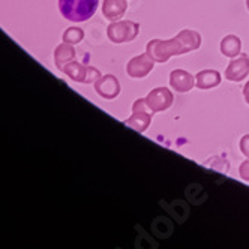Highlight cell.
I'll return each mask as SVG.
<instances>
[{"mask_svg": "<svg viewBox=\"0 0 249 249\" xmlns=\"http://www.w3.org/2000/svg\"><path fill=\"white\" fill-rule=\"evenodd\" d=\"M146 53L158 63H164L167 62L171 56H180L185 54V48L182 45V42L179 41V38H173V39H152L147 47H146Z\"/></svg>", "mask_w": 249, "mask_h": 249, "instance_id": "7a4b0ae2", "label": "cell"}, {"mask_svg": "<svg viewBox=\"0 0 249 249\" xmlns=\"http://www.w3.org/2000/svg\"><path fill=\"white\" fill-rule=\"evenodd\" d=\"M155 66V60L144 53V54H140L132 57L128 65H126V72L131 78H144L152 72V69Z\"/></svg>", "mask_w": 249, "mask_h": 249, "instance_id": "52a82bcc", "label": "cell"}, {"mask_svg": "<svg viewBox=\"0 0 249 249\" xmlns=\"http://www.w3.org/2000/svg\"><path fill=\"white\" fill-rule=\"evenodd\" d=\"M243 96H245V101H246V104L249 105V81L245 84V87H243Z\"/></svg>", "mask_w": 249, "mask_h": 249, "instance_id": "d6986e66", "label": "cell"}, {"mask_svg": "<svg viewBox=\"0 0 249 249\" xmlns=\"http://www.w3.org/2000/svg\"><path fill=\"white\" fill-rule=\"evenodd\" d=\"M242 50V41L236 35H227L221 41V53L227 57H237Z\"/></svg>", "mask_w": 249, "mask_h": 249, "instance_id": "9a60e30c", "label": "cell"}, {"mask_svg": "<svg viewBox=\"0 0 249 249\" xmlns=\"http://www.w3.org/2000/svg\"><path fill=\"white\" fill-rule=\"evenodd\" d=\"M240 150L249 159V134L242 137V140H240Z\"/></svg>", "mask_w": 249, "mask_h": 249, "instance_id": "ac0fdd59", "label": "cell"}, {"mask_svg": "<svg viewBox=\"0 0 249 249\" xmlns=\"http://www.w3.org/2000/svg\"><path fill=\"white\" fill-rule=\"evenodd\" d=\"M95 90L101 98H104L107 101L116 99L120 93V81L111 74L101 75L95 81Z\"/></svg>", "mask_w": 249, "mask_h": 249, "instance_id": "9c48e42d", "label": "cell"}, {"mask_svg": "<svg viewBox=\"0 0 249 249\" xmlns=\"http://www.w3.org/2000/svg\"><path fill=\"white\" fill-rule=\"evenodd\" d=\"M140 32V26L129 20H117L111 21V24L107 27V36L114 44L131 42L137 38Z\"/></svg>", "mask_w": 249, "mask_h": 249, "instance_id": "3957f363", "label": "cell"}, {"mask_svg": "<svg viewBox=\"0 0 249 249\" xmlns=\"http://www.w3.org/2000/svg\"><path fill=\"white\" fill-rule=\"evenodd\" d=\"M239 174L245 182H249V161H243L239 167Z\"/></svg>", "mask_w": 249, "mask_h": 249, "instance_id": "e0dca14e", "label": "cell"}, {"mask_svg": "<svg viewBox=\"0 0 249 249\" xmlns=\"http://www.w3.org/2000/svg\"><path fill=\"white\" fill-rule=\"evenodd\" d=\"M195 84L198 89L207 90V89L216 87L221 84V74L215 69H204L195 75Z\"/></svg>", "mask_w": 249, "mask_h": 249, "instance_id": "7c38bea8", "label": "cell"}, {"mask_svg": "<svg viewBox=\"0 0 249 249\" xmlns=\"http://www.w3.org/2000/svg\"><path fill=\"white\" fill-rule=\"evenodd\" d=\"M63 72L77 83H84V84H90L95 83L99 77L101 72L93 68V66H86L83 63H77V62H69L68 65H65Z\"/></svg>", "mask_w": 249, "mask_h": 249, "instance_id": "5b68a950", "label": "cell"}, {"mask_svg": "<svg viewBox=\"0 0 249 249\" xmlns=\"http://www.w3.org/2000/svg\"><path fill=\"white\" fill-rule=\"evenodd\" d=\"M177 38H179V41L182 42L185 53L197 50L201 45V35L195 30H189V29L180 30L179 33H177Z\"/></svg>", "mask_w": 249, "mask_h": 249, "instance_id": "4fadbf2b", "label": "cell"}, {"mask_svg": "<svg viewBox=\"0 0 249 249\" xmlns=\"http://www.w3.org/2000/svg\"><path fill=\"white\" fill-rule=\"evenodd\" d=\"M146 105L152 113H161L168 110L173 104V93L167 87H156L152 92L147 93Z\"/></svg>", "mask_w": 249, "mask_h": 249, "instance_id": "8992f818", "label": "cell"}, {"mask_svg": "<svg viewBox=\"0 0 249 249\" xmlns=\"http://www.w3.org/2000/svg\"><path fill=\"white\" fill-rule=\"evenodd\" d=\"M128 9L126 0H104L102 3V14L107 20L117 21L124 15Z\"/></svg>", "mask_w": 249, "mask_h": 249, "instance_id": "8fae6325", "label": "cell"}, {"mask_svg": "<svg viewBox=\"0 0 249 249\" xmlns=\"http://www.w3.org/2000/svg\"><path fill=\"white\" fill-rule=\"evenodd\" d=\"M147 108L149 107L146 105V99H137L132 105V116L128 120H124V124H128L129 128L135 129L137 132H144L150 126L153 116V113H149Z\"/></svg>", "mask_w": 249, "mask_h": 249, "instance_id": "277c9868", "label": "cell"}, {"mask_svg": "<svg viewBox=\"0 0 249 249\" xmlns=\"http://www.w3.org/2000/svg\"><path fill=\"white\" fill-rule=\"evenodd\" d=\"M75 59V50L72 47V44H60L56 51H54V62H56V66L63 71L65 65H68L69 62H72Z\"/></svg>", "mask_w": 249, "mask_h": 249, "instance_id": "5bb4252c", "label": "cell"}, {"mask_svg": "<svg viewBox=\"0 0 249 249\" xmlns=\"http://www.w3.org/2000/svg\"><path fill=\"white\" fill-rule=\"evenodd\" d=\"M249 74V56L239 54V57H233L225 69V78L228 81L239 83L245 80Z\"/></svg>", "mask_w": 249, "mask_h": 249, "instance_id": "ba28073f", "label": "cell"}, {"mask_svg": "<svg viewBox=\"0 0 249 249\" xmlns=\"http://www.w3.org/2000/svg\"><path fill=\"white\" fill-rule=\"evenodd\" d=\"M170 86L179 93H186L195 86V77L191 75L188 71L174 69L170 74Z\"/></svg>", "mask_w": 249, "mask_h": 249, "instance_id": "30bf717a", "label": "cell"}, {"mask_svg": "<svg viewBox=\"0 0 249 249\" xmlns=\"http://www.w3.org/2000/svg\"><path fill=\"white\" fill-rule=\"evenodd\" d=\"M246 8H248V11H249V0H246Z\"/></svg>", "mask_w": 249, "mask_h": 249, "instance_id": "ffe728a7", "label": "cell"}, {"mask_svg": "<svg viewBox=\"0 0 249 249\" xmlns=\"http://www.w3.org/2000/svg\"><path fill=\"white\" fill-rule=\"evenodd\" d=\"M84 39V30L80 27H69L63 33V42L66 44H80Z\"/></svg>", "mask_w": 249, "mask_h": 249, "instance_id": "2e32d148", "label": "cell"}, {"mask_svg": "<svg viewBox=\"0 0 249 249\" xmlns=\"http://www.w3.org/2000/svg\"><path fill=\"white\" fill-rule=\"evenodd\" d=\"M99 0H59V11L63 18L81 23L95 15Z\"/></svg>", "mask_w": 249, "mask_h": 249, "instance_id": "6da1fadb", "label": "cell"}]
</instances>
